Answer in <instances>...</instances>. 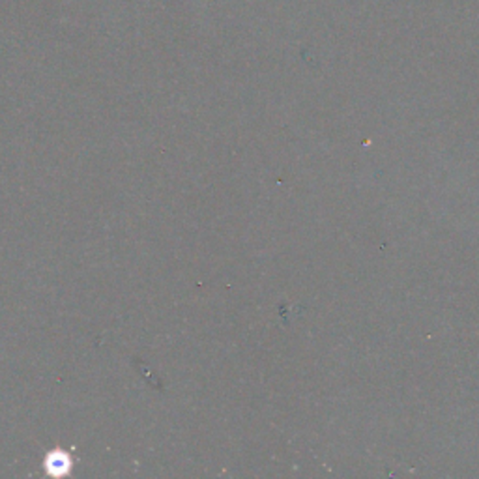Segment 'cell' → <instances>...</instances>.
<instances>
[{"instance_id":"obj_1","label":"cell","mask_w":479,"mask_h":479,"mask_svg":"<svg viewBox=\"0 0 479 479\" xmlns=\"http://www.w3.org/2000/svg\"><path fill=\"white\" fill-rule=\"evenodd\" d=\"M46 468L53 475H64L71 468V459L64 452H53V453L48 455Z\"/></svg>"}]
</instances>
